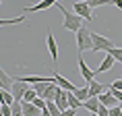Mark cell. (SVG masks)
I'll return each mask as SVG.
<instances>
[{"mask_svg": "<svg viewBox=\"0 0 122 116\" xmlns=\"http://www.w3.org/2000/svg\"><path fill=\"white\" fill-rule=\"evenodd\" d=\"M114 64H116L114 56H112V54L108 52V54H106V58L102 60V64H99V69H93V71H95V73H108V71H110V69H112Z\"/></svg>", "mask_w": 122, "mask_h": 116, "instance_id": "8fae6325", "label": "cell"}, {"mask_svg": "<svg viewBox=\"0 0 122 116\" xmlns=\"http://www.w3.org/2000/svg\"><path fill=\"white\" fill-rule=\"evenodd\" d=\"M77 114H79V108H71L68 106L66 110H62V116H77Z\"/></svg>", "mask_w": 122, "mask_h": 116, "instance_id": "484cf974", "label": "cell"}, {"mask_svg": "<svg viewBox=\"0 0 122 116\" xmlns=\"http://www.w3.org/2000/svg\"><path fill=\"white\" fill-rule=\"evenodd\" d=\"M48 52H50V56H52V60L56 62L58 60V44H56V39H54V35H52V29L48 27Z\"/></svg>", "mask_w": 122, "mask_h": 116, "instance_id": "52a82bcc", "label": "cell"}, {"mask_svg": "<svg viewBox=\"0 0 122 116\" xmlns=\"http://www.w3.org/2000/svg\"><path fill=\"white\" fill-rule=\"evenodd\" d=\"M72 8H75V13H77L81 19H85V21H93V19H95L91 6L85 2V0H75V2H72Z\"/></svg>", "mask_w": 122, "mask_h": 116, "instance_id": "277c9868", "label": "cell"}, {"mask_svg": "<svg viewBox=\"0 0 122 116\" xmlns=\"http://www.w3.org/2000/svg\"><path fill=\"white\" fill-rule=\"evenodd\" d=\"M77 48H79V52H85V50H91L93 48V42H91V31L87 29V27H79L77 31Z\"/></svg>", "mask_w": 122, "mask_h": 116, "instance_id": "7a4b0ae2", "label": "cell"}, {"mask_svg": "<svg viewBox=\"0 0 122 116\" xmlns=\"http://www.w3.org/2000/svg\"><path fill=\"white\" fill-rule=\"evenodd\" d=\"M46 108H48V114H50V116H60V114H62L54 100H48V102H46Z\"/></svg>", "mask_w": 122, "mask_h": 116, "instance_id": "e0dca14e", "label": "cell"}, {"mask_svg": "<svg viewBox=\"0 0 122 116\" xmlns=\"http://www.w3.org/2000/svg\"><path fill=\"white\" fill-rule=\"evenodd\" d=\"M10 110H13V116H23V108H21V100H15L10 104Z\"/></svg>", "mask_w": 122, "mask_h": 116, "instance_id": "d6986e66", "label": "cell"}, {"mask_svg": "<svg viewBox=\"0 0 122 116\" xmlns=\"http://www.w3.org/2000/svg\"><path fill=\"white\" fill-rule=\"evenodd\" d=\"M52 77H54V81H56V83L60 85L62 89H66V91H75V89H77V85H72L71 81H68V79H64L62 75H60V73H58V71H54V75H52Z\"/></svg>", "mask_w": 122, "mask_h": 116, "instance_id": "9c48e42d", "label": "cell"}, {"mask_svg": "<svg viewBox=\"0 0 122 116\" xmlns=\"http://www.w3.org/2000/svg\"><path fill=\"white\" fill-rule=\"evenodd\" d=\"M118 104H120V108H122V102H118Z\"/></svg>", "mask_w": 122, "mask_h": 116, "instance_id": "f546056e", "label": "cell"}, {"mask_svg": "<svg viewBox=\"0 0 122 116\" xmlns=\"http://www.w3.org/2000/svg\"><path fill=\"white\" fill-rule=\"evenodd\" d=\"M21 108H23V116H39V114H41V110H39L33 102L21 100Z\"/></svg>", "mask_w": 122, "mask_h": 116, "instance_id": "8992f818", "label": "cell"}, {"mask_svg": "<svg viewBox=\"0 0 122 116\" xmlns=\"http://www.w3.org/2000/svg\"><path fill=\"white\" fill-rule=\"evenodd\" d=\"M56 6L60 8V13H62V17H64V23H62V27H64V29H68V31H77L79 27L83 25V23H81L83 19H81L75 11H72V13H71V11H66V8L62 6V2H60V0L56 2Z\"/></svg>", "mask_w": 122, "mask_h": 116, "instance_id": "6da1fadb", "label": "cell"}, {"mask_svg": "<svg viewBox=\"0 0 122 116\" xmlns=\"http://www.w3.org/2000/svg\"><path fill=\"white\" fill-rule=\"evenodd\" d=\"M0 4H2V0H0Z\"/></svg>", "mask_w": 122, "mask_h": 116, "instance_id": "4dcf8cb0", "label": "cell"}, {"mask_svg": "<svg viewBox=\"0 0 122 116\" xmlns=\"http://www.w3.org/2000/svg\"><path fill=\"white\" fill-rule=\"evenodd\" d=\"M13 81H15V79L10 77V75H6V73H4V69H0V87H2V89H8V91H10Z\"/></svg>", "mask_w": 122, "mask_h": 116, "instance_id": "9a60e30c", "label": "cell"}, {"mask_svg": "<svg viewBox=\"0 0 122 116\" xmlns=\"http://www.w3.org/2000/svg\"><path fill=\"white\" fill-rule=\"evenodd\" d=\"M19 23H25V15H21V17H15V19H0V27H6V25H19Z\"/></svg>", "mask_w": 122, "mask_h": 116, "instance_id": "2e32d148", "label": "cell"}, {"mask_svg": "<svg viewBox=\"0 0 122 116\" xmlns=\"http://www.w3.org/2000/svg\"><path fill=\"white\" fill-rule=\"evenodd\" d=\"M27 87H29V85H25L23 81H17V79H15V81H13V87H10L15 100H23V93H25Z\"/></svg>", "mask_w": 122, "mask_h": 116, "instance_id": "30bf717a", "label": "cell"}, {"mask_svg": "<svg viewBox=\"0 0 122 116\" xmlns=\"http://www.w3.org/2000/svg\"><path fill=\"white\" fill-rule=\"evenodd\" d=\"M75 95L81 100V102H85L87 97H89V85H83V87H77L75 89Z\"/></svg>", "mask_w": 122, "mask_h": 116, "instance_id": "ac0fdd59", "label": "cell"}, {"mask_svg": "<svg viewBox=\"0 0 122 116\" xmlns=\"http://www.w3.org/2000/svg\"><path fill=\"white\" fill-rule=\"evenodd\" d=\"M87 85H89V95H99L102 91H106V85H102L99 81H95V77L91 79Z\"/></svg>", "mask_w": 122, "mask_h": 116, "instance_id": "7c38bea8", "label": "cell"}, {"mask_svg": "<svg viewBox=\"0 0 122 116\" xmlns=\"http://www.w3.org/2000/svg\"><path fill=\"white\" fill-rule=\"evenodd\" d=\"M91 42H93V48H91L93 52H108L110 48H114V42L99 33H91Z\"/></svg>", "mask_w": 122, "mask_h": 116, "instance_id": "3957f363", "label": "cell"}, {"mask_svg": "<svg viewBox=\"0 0 122 116\" xmlns=\"http://www.w3.org/2000/svg\"><path fill=\"white\" fill-rule=\"evenodd\" d=\"M83 106L89 110L91 114H95V112H97V106H99V97H97V95H89V97L83 102Z\"/></svg>", "mask_w": 122, "mask_h": 116, "instance_id": "5bb4252c", "label": "cell"}, {"mask_svg": "<svg viewBox=\"0 0 122 116\" xmlns=\"http://www.w3.org/2000/svg\"><path fill=\"white\" fill-rule=\"evenodd\" d=\"M0 116H13L10 104H0Z\"/></svg>", "mask_w": 122, "mask_h": 116, "instance_id": "cb8c5ba5", "label": "cell"}, {"mask_svg": "<svg viewBox=\"0 0 122 116\" xmlns=\"http://www.w3.org/2000/svg\"><path fill=\"white\" fill-rule=\"evenodd\" d=\"M108 52L112 54V56H114L116 62H122V48H116V46H114V48H110Z\"/></svg>", "mask_w": 122, "mask_h": 116, "instance_id": "44dd1931", "label": "cell"}, {"mask_svg": "<svg viewBox=\"0 0 122 116\" xmlns=\"http://www.w3.org/2000/svg\"><path fill=\"white\" fill-rule=\"evenodd\" d=\"M91 8H97V6H106V4H112L110 0H85Z\"/></svg>", "mask_w": 122, "mask_h": 116, "instance_id": "ffe728a7", "label": "cell"}, {"mask_svg": "<svg viewBox=\"0 0 122 116\" xmlns=\"http://www.w3.org/2000/svg\"><path fill=\"white\" fill-rule=\"evenodd\" d=\"M110 87H114V89H122V79H118V81H112V83H110Z\"/></svg>", "mask_w": 122, "mask_h": 116, "instance_id": "83f0119b", "label": "cell"}, {"mask_svg": "<svg viewBox=\"0 0 122 116\" xmlns=\"http://www.w3.org/2000/svg\"><path fill=\"white\" fill-rule=\"evenodd\" d=\"M35 95H37L35 89H33V87H27L25 93H23V100H25V102H33V97H35Z\"/></svg>", "mask_w": 122, "mask_h": 116, "instance_id": "7402d4cb", "label": "cell"}, {"mask_svg": "<svg viewBox=\"0 0 122 116\" xmlns=\"http://www.w3.org/2000/svg\"><path fill=\"white\" fill-rule=\"evenodd\" d=\"M58 0H41L33 6H25V13H37V11H44V8H50V6H56Z\"/></svg>", "mask_w": 122, "mask_h": 116, "instance_id": "ba28073f", "label": "cell"}, {"mask_svg": "<svg viewBox=\"0 0 122 116\" xmlns=\"http://www.w3.org/2000/svg\"><path fill=\"white\" fill-rule=\"evenodd\" d=\"M110 91L114 93V97L118 100V102H122V89H114V87H110Z\"/></svg>", "mask_w": 122, "mask_h": 116, "instance_id": "4316f807", "label": "cell"}, {"mask_svg": "<svg viewBox=\"0 0 122 116\" xmlns=\"http://www.w3.org/2000/svg\"><path fill=\"white\" fill-rule=\"evenodd\" d=\"M95 116H110V108L106 106V104H102V102H99V106H97V112H95Z\"/></svg>", "mask_w": 122, "mask_h": 116, "instance_id": "603a6c76", "label": "cell"}, {"mask_svg": "<svg viewBox=\"0 0 122 116\" xmlns=\"http://www.w3.org/2000/svg\"><path fill=\"white\" fill-rule=\"evenodd\" d=\"M110 2H112V4H114V6H118V8H122V0H110Z\"/></svg>", "mask_w": 122, "mask_h": 116, "instance_id": "f1b7e54d", "label": "cell"}, {"mask_svg": "<svg viewBox=\"0 0 122 116\" xmlns=\"http://www.w3.org/2000/svg\"><path fill=\"white\" fill-rule=\"evenodd\" d=\"M97 97H99V102L106 104L108 108H110V106H114V104H118V100L114 97V93H112V91H102V93H99Z\"/></svg>", "mask_w": 122, "mask_h": 116, "instance_id": "4fadbf2b", "label": "cell"}, {"mask_svg": "<svg viewBox=\"0 0 122 116\" xmlns=\"http://www.w3.org/2000/svg\"><path fill=\"white\" fill-rule=\"evenodd\" d=\"M79 71H81V77H83L85 81H87V83H89L91 79L95 77V71L87 66V62H85L83 58H81V52H79Z\"/></svg>", "mask_w": 122, "mask_h": 116, "instance_id": "5b68a950", "label": "cell"}, {"mask_svg": "<svg viewBox=\"0 0 122 116\" xmlns=\"http://www.w3.org/2000/svg\"><path fill=\"white\" fill-rule=\"evenodd\" d=\"M110 116H122V108H120V104L118 106H110Z\"/></svg>", "mask_w": 122, "mask_h": 116, "instance_id": "d4e9b609", "label": "cell"}]
</instances>
